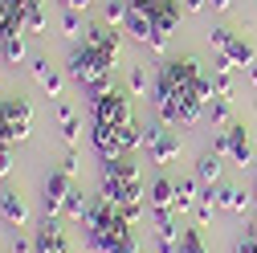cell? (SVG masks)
I'll list each match as a JSON object with an SVG mask.
<instances>
[{"label": "cell", "mask_w": 257, "mask_h": 253, "mask_svg": "<svg viewBox=\"0 0 257 253\" xmlns=\"http://www.w3.org/2000/svg\"><path fill=\"white\" fill-rule=\"evenodd\" d=\"M118 216H122V220H126V225H131V229H135V225H139V220L147 216V200H126V204H118Z\"/></svg>", "instance_id": "cell-25"}, {"label": "cell", "mask_w": 257, "mask_h": 253, "mask_svg": "<svg viewBox=\"0 0 257 253\" xmlns=\"http://www.w3.org/2000/svg\"><path fill=\"white\" fill-rule=\"evenodd\" d=\"M176 253H208L204 233H200V229H184V233H180V241H176Z\"/></svg>", "instance_id": "cell-21"}, {"label": "cell", "mask_w": 257, "mask_h": 253, "mask_svg": "<svg viewBox=\"0 0 257 253\" xmlns=\"http://www.w3.org/2000/svg\"><path fill=\"white\" fill-rule=\"evenodd\" d=\"M176 212V180L168 176H155L151 188H147V212Z\"/></svg>", "instance_id": "cell-9"}, {"label": "cell", "mask_w": 257, "mask_h": 253, "mask_svg": "<svg viewBox=\"0 0 257 253\" xmlns=\"http://www.w3.org/2000/svg\"><path fill=\"white\" fill-rule=\"evenodd\" d=\"M9 172H13V151H9V143H0V180Z\"/></svg>", "instance_id": "cell-30"}, {"label": "cell", "mask_w": 257, "mask_h": 253, "mask_svg": "<svg viewBox=\"0 0 257 253\" xmlns=\"http://www.w3.org/2000/svg\"><path fill=\"white\" fill-rule=\"evenodd\" d=\"M229 41H233V33H229V29H208V45H212L216 53H224V49H229Z\"/></svg>", "instance_id": "cell-28"}, {"label": "cell", "mask_w": 257, "mask_h": 253, "mask_svg": "<svg viewBox=\"0 0 257 253\" xmlns=\"http://www.w3.org/2000/svg\"><path fill=\"white\" fill-rule=\"evenodd\" d=\"M245 237H253V241H257V212H253V220L245 225Z\"/></svg>", "instance_id": "cell-39"}, {"label": "cell", "mask_w": 257, "mask_h": 253, "mask_svg": "<svg viewBox=\"0 0 257 253\" xmlns=\"http://www.w3.org/2000/svg\"><path fill=\"white\" fill-rule=\"evenodd\" d=\"M13 253H33V237H13Z\"/></svg>", "instance_id": "cell-33"}, {"label": "cell", "mask_w": 257, "mask_h": 253, "mask_svg": "<svg viewBox=\"0 0 257 253\" xmlns=\"http://www.w3.org/2000/svg\"><path fill=\"white\" fill-rule=\"evenodd\" d=\"M143 147L151 155V164H172L180 155V139L172 131H164V122H147L143 126Z\"/></svg>", "instance_id": "cell-4"}, {"label": "cell", "mask_w": 257, "mask_h": 253, "mask_svg": "<svg viewBox=\"0 0 257 253\" xmlns=\"http://www.w3.org/2000/svg\"><path fill=\"white\" fill-rule=\"evenodd\" d=\"M90 114H94V122H106V126H126V122H135V114H131V94L114 86V90L102 94V98L90 102Z\"/></svg>", "instance_id": "cell-2"}, {"label": "cell", "mask_w": 257, "mask_h": 253, "mask_svg": "<svg viewBox=\"0 0 257 253\" xmlns=\"http://www.w3.org/2000/svg\"><path fill=\"white\" fill-rule=\"evenodd\" d=\"M126 17H131V5H126V0H106V9H102V21H106V25L122 29Z\"/></svg>", "instance_id": "cell-22"}, {"label": "cell", "mask_w": 257, "mask_h": 253, "mask_svg": "<svg viewBox=\"0 0 257 253\" xmlns=\"http://www.w3.org/2000/svg\"><path fill=\"white\" fill-rule=\"evenodd\" d=\"M70 192H74L70 172H49V180H45V216H61V204H66Z\"/></svg>", "instance_id": "cell-8"}, {"label": "cell", "mask_w": 257, "mask_h": 253, "mask_svg": "<svg viewBox=\"0 0 257 253\" xmlns=\"http://www.w3.org/2000/svg\"><path fill=\"white\" fill-rule=\"evenodd\" d=\"M45 29V0H29L25 5V33H41Z\"/></svg>", "instance_id": "cell-20"}, {"label": "cell", "mask_w": 257, "mask_h": 253, "mask_svg": "<svg viewBox=\"0 0 257 253\" xmlns=\"http://www.w3.org/2000/svg\"><path fill=\"white\" fill-rule=\"evenodd\" d=\"M86 204H90V200L74 188V192L66 196V204H61V216H66V220H82V216H86Z\"/></svg>", "instance_id": "cell-24"}, {"label": "cell", "mask_w": 257, "mask_h": 253, "mask_svg": "<svg viewBox=\"0 0 257 253\" xmlns=\"http://www.w3.org/2000/svg\"><path fill=\"white\" fill-rule=\"evenodd\" d=\"M200 66L192 57H168L164 66H159V74H155V94H168V98H176V102H196L192 98V90H196V82H200Z\"/></svg>", "instance_id": "cell-1"}, {"label": "cell", "mask_w": 257, "mask_h": 253, "mask_svg": "<svg viewBox=\"0 0 257 253\" xmlns=\"http://www.w3.org/2000/svg\"><path fill=\"white\" fill-rule=\"evenodd\" d=\"M110 253H139V237H135V233H131V237H122Z\"/></svg>", "instance_id": "cell-31"}, {"label": "cell", "mask_w": 257, "mask_h": 253, "mask_svg": "<svg viewBox=\"0 0 257 253\" xmlns=\"http://www.w3.org/2000/svg\"><path fill=\"white\" fill-rule=\"evenodd\" d=\"M33 253H70L66 229L57 225V216H45V220H41V229L33 233Z\"/></svg>", "instance_id": "cell-6"}, {"label": "cell", "mask_w": 257, "mask_h": 253, "mask_svg": "<svg viewBox=\"0 0 257 253\" xmlns=\"http://www.w3.org/2000/svg\"><path fill=\"white\" fill-rule=\"evenodd\" d=\"M147 86H151L147 70H143V66H131V74H126V94H131V98H143Z\"/></svg>", "instance_id": "cell-23"}, {"label": "cell", "mask_w": 257, "mask_h": 253, "mask_svg": "<svg viewBox=\"0 0 257 253\" xmlns=\"http://www.w3.org/2000/svg\"><path fill=\"white\" fill-rule=\"evenodd\" d=\"M212 151L220 155V160H233L237 168H249V164H253V143H249V135H245L241 122H229V126H224V131L212 139Z\"/></svg>", "instance_id": "cell-3"}, {"label": "cell", "mask_w": 257, "mask_h": 253, "mask_svg": "<svg viewBox=\"0 0 257 253\" xmlns=\"http://www.w3.org/2000/svg\"><path fill=\"white\" fill-rule=\"evenodd\" d=\"M78 29H82L78 9H66V13H61V33H66V37H78Z\"/></svg>", "instance_id": "cell-29"}, {"label": "cell", "mask_w": 257, "mask_h": 253, "mask_svg": "<svg viewBox=\"0 0 257 253\" xmlns=\"http://www.w3.org/2000/svg\"><path fill=\"white\" fill-rule=\"evenodd\" d=\"M0 216L13 220V225H29V204L17 192H0Z\"/></svg>", "instance_id": "cell-16"}, {"label": "cell", "mask_w": 257, "mask_h": 253, "mask_svg": "<svg viewBox=\"0 0 257 253\" xmlns=\"http://www.w3.org/2000/svg\"><path fill=\"white\" fill-rule=\"evenodd\" d=\"M102 176H114V180H126V184H143L139 164L131 160V155H118V160H102Z\"/></svg>", "instance_id": "cell-12"}, {"label": "cell", "mask_w": 257, "mask_h": 253, "mask_svg": "<svg viewBox=\"0 0 257 253\" xmlns=\"http://www.w3.org/2000/svg\"><path fill=\"white\" fill-rule=\"evenodd\" d=\"M155 253H176V241H159L155 237Z\"/></svg>", "instance_id": "cell-36"}, {"label": "cell", "mask_w": 257, "mask_h": 253, "mask_svg": "<svg viewBox=\"0 0 257 253\" xmlns=\"http://www.w3.org/2000/svg\"><path fill=\"white\" fill-rule=\"evenodd\" d=\"M212 204H216L220 212H233V216H245L249 208H257L253 196H245L237 184H216V188H212Z\"/></svg>", "instance_id": "cell-7"}, {"label": "cell", "mask_w": 257, "mask_h": 253, "mask_svg": "<svg viewBox=\"0 0 257 253\" xmlns=\"http://www.w3.org/2000/svg\"><path fill=\"white\" fill-rule=\"evenodd\" d=\"M143 126H147V122H126V126H122V147H126V155L143 147Z\"/></svg>", "instance_id": "cell-26"}, {"label": "cell", "mask_w": 257, "mask_h": 253, "mask_svg": "<svg viewBox=\"0 0 257 253\" xmlns=\"http://www.w3.org/2000/svg\"><path fill=\"white\" fill-rule=\"evenodd\" d=\"M90 143H94V151H98L102 160H118V155H126V147H122V126L90 122Z\"/></svg>", "instance_id": "cell-5"}, {"label": "cell", "mask_w": 257, "mask_h": 253, "mask_svg": "<svg viewBox=\"0 0 257 253\" xmlns=\"http://www.w3.org/2000/svg\"><path fill=\"white\" fill-rule=\"evenodd\" d=\"M29 70H33L37 86L49 94V98H61V74L49 66V57H33V61H29Z\"/></svg>", "instance_id": "cell-10"}, {"label": "cell", "mask_w": 257, "mask_h": 253, "mask_svg": "<svg viewBox=\"0 0 257 253\" xmlns=\"http://www.w3.org/2000/svg\"><path fill=\"white\" fill-rule=\"evenodd\" d=\"M61 5H66V9H90L94 0H61Z\"/></svg>", "instance_id": "cell-38"}, {"label": "cell", "mask_w": 257, "mask_h": 253, "mask_svg": "<svg viewBox=\"0 0 257 253\" xmlns=\"http://www.w3.org/2000/svg\"><path fill=\"white\" fill-rule=\"evenodd\" d=\"M122 29H126V33H131L139 45H151V37H155V21H151L143 9H131V17H126Z\"/></svg>", "instance_id": "cell-13"}, {"label": "cell", "mask_w": 257, "mask_h": 253, "mask_svg": "<svg viewBox=\"0 0 257 253\" xmlns=\"http://www.w3.org/2000/svg\"><path fill=\"white\" fill-rule=\"evenodd\" d=\"M0 53H5V33H0Z\"/></svg>", "instance_id": "cell-42"}, {"label": "cell", "mask_w": 257, "mask_h": 253, "mask_svg": "<svg viewBox=\"0 0 257 253\" xmlns=\"http://www.w3.org/2000/svg\"><path fill=\"white\" fill-rule=\"evenodd\" d=\"M208 5H212L216 13H229V9H233V0H208Z\"/></svg>", "instance_id": "cell-37"}, {"label": "cell", "mask_w": 257, "mask_h": 253, "mask_svg": "<svg viewBox=\"0 0 257 253\" xmlns=\"http://www.w3.org/2000/svg\"><path fill=\"white\" fill-rule=\"evenodd\" d=\"M233 253H257V241H253V237H241V241L233 245Z\"/></svg>", "instance_id": "cell-35"}, {"label": "cell", "mask_w": 257, "mask_h": 253, "mask_svg": "<svg viewBox=\"0 0 257 253\" xmlns=\"http://www.w3.org/2000/svg\"><path fill=\"white\" fill-rule=\"evenodd\" d=\"M245 74H249V82H253V86H257V66H249V70H245Z\"/></svg>", "instance_id": "cell-40"}, {"label": "cell", "mask_w": 257, "mask_h": 253, "mask_svg": "<svg viewBox=\"0 0 257 253\" xmlns=\"http://www.w3.org/2000/svg\"><path fill=\"white\" fill-rule=\"evenodd\" d=\"M86 45H94V49H106V53H118L122 37H118V29H114V25L98 21V25H90V29H86Z\"/></svg>", "instance_id": "cell-11"}, {"label": "cell", "mask_w": 257, "mask_h": 253, "mask_svg": "<svg viewBox=\"0 0 257 253\" xmlns=\"http://www.w3.org/2000/svg\"><path fill=\"white\" fill-rule=\"evenodd\" d=\"M180 9H184V13H204L208 0H180Z\"/></svg>", "instance_id": "cell-34"}, {"label": "cell", "mask_w": 257, "mask_h": 253, "mask_svg": "<svg viewBox=\"0 0 257 253\" xmlns=\"http://www.w3.org/2000/svg\"><path fill=\"white\" fill-rule=\"evenodd\" d=\"M220 168H224V160H220L216 151H208V155H200V164H196V180L204 188H216L220 184Z\"/></svg>", "instance_id": "cell-17"}, {"label": "cell", "mask_w": 257, "mask_h": 253, "mask_svg": "<svg viewBox=\"0 0 257 253\" xmlns=\"http://www.w3.org/2000/svg\"><path fill=\"white\" fill-rule=\"evenodd\" d=\"M208 114H212V122H229V114H233V98H212V102H208Z\"/></svg>", "instance_id": "cell-27"}, {"label": "cell", "mask_w": 257, "mask_h": 253, "mask_svg": "<svg viewBox=\"0 0 257 253\" xmlns=\"http://www.w3.org/2000/svg\"><path fill=\"white\" fill-rule=\"evenodd\" d=\"M126 5H131V9H139V5H143V0H126Z\"/></svg>", "instance_id": "cell-41"}, {"label": "cell", "mask_w": 257, "mask_h": 253, "mask_svg": "<svg viewBox=\"0 0 257 253\" xmlns=\"http://www.w3.org/2000/svg\"><path fill=\"white\" fill-rule=\"evenodd\" d=\"M57 122H61V139H66V143L74 147V143H78V135H82V122H78L74 106H66V102H57Z\"/></svg>", "instance_id": "cell-18"}, {"label": "cell", "mask_w": 257, "mask_h": 253, "mask_svg": "<svg viewBox=\"0 0 257 253\" xmlns=\"http://www.w3.org/2000/svg\"><path fill=\"white\" fill-rule=\"evenodd\" d=\"M78 168H82V160H78V151L70 147V151H66V160H61V172H70V176H74Z\"/></svg>", "instance_id": "cell-32"}, {"label": "cell", "mask_w": 257, "mask_h": 253, "mask_svg": "<svg viewBox=\"0 0 257 253\" xmlns=\"http://www.w3.org/2000/svg\"><path fill=\"white\" fill-rule=\"evenodd\" d=\"M224 57H229L237 70H249V66H257V49H253V45H249L245 37H237V33H233L229 49H224Z\"/></svg>", "instance_id": "cell-15"}, {"label": "cell", "mask_w": 257, "mask_h": 253, "mask_svg": "<svg viewBox=\"0 0 257 253\" xmlns=\"http://www.w3.org/2000/svg\"><path fill=\"white\" fill-rule=\"evenodd\" d=\"M0 61H9V66H21L25 61V33H5V53Z\"/></svg>", "instance_id": "cell-19"}, {"label": "cell", "mask_w": 257, "mask_h": 253, "mask_svg": "<svg viewBox=\"0 0 257 253\" xmlns=\"http://www.w3.org/2000/svg\"><path fill=\"white\" fill-rule=\"evenodd\" d=\"M196 204H200V180L196 176L176 180V212H188V208H196Z\"/></svg>", "instance_id": "cell-14"}, {"label": "cell", "mask_w": 257, "mask_h": 253, "mask_svg": "<svg viewBox=\"0 0 257 253\" xmlns=\"http://www.w3.org/2000/svg\"><path fill=\"white\" fill-rule=\"evenodd\" d=\"M253 204H257V184H253Z\"/></svg>", "instance_id": "cell-43"}]
</instances>
